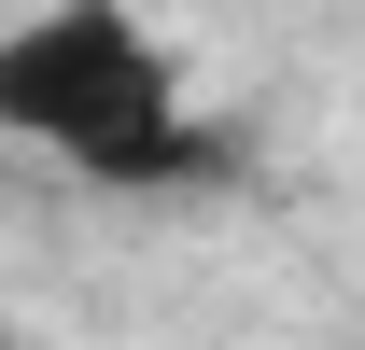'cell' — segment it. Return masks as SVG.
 <instances>
[{"instance_id":"1","label":"cell","mask_w":365,"mask_h":350,"mask_svg":"<svg viewBox=\"0 0 365 350\" xmlns=\"http://www.w3.org/2000/svg\"><path fill=\"white\" fill-rule=\"evenodd\" d=\"M0 140L56 154L98 196H197L239 169V140L197 112L169 28L140 0H29L0 14Z\"/></svg>"}]
</instances>
